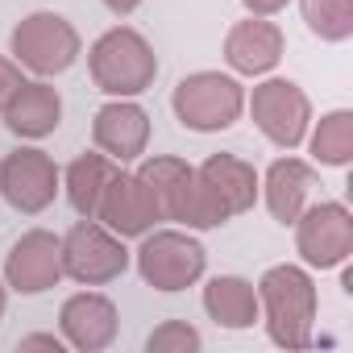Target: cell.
Returning a JSON list of instances; mask_svg holds the SVG:
<instances>
[{
    "label": "cell",
    "mask_w": 353,
    "mask_h": 353,
    "mask_svg": "<svg viewBox=\"0 0 353 353\" xmlns=\"http://www.w3.org/2000/svg\"><path fill=\"white\" fill-rule=\"evenodd\" d=\"M0 320H5V287H0Z\"/></svg>",
    "instance_id": "83f0119b"
},
{
    "label": "cell",
    "mask_w": 353,
    "mask_h": 353,
    "mask_svg": "<svg viewBox=\"0 0 353 353\" xmlns=\"http://www.w3.org/2000/svg\"><path fill=\"white\" fill-rule=\"evenodd\" d=\"M63 241V274H71L75 283H88V287H100V283H112L125 274L129 266V250H125V237H117L112 229H104L100 221H79L71 225Z\"/></svg>",
    "instance_id": "5b68a950"
},
{
    "label": "cell",
    "mask_w": 353,
    "mask_h": 353,
    "mask_svg": "<svg viewBox=\"0 0 353 353\" xmlns=\"http://www.w3.org/2000/svg\"><path fill=\"white\" fill-rule=\"evenodd\" d=\"M250 112H254L258 129L274 145H283V150H295L307 137L312 104H307L303 88L291 83V79H266V83H258L254 96H250Z\"/></svg>",
    "instance_id": "52a82bcc"
},
{
    "label": "cell",
    "mask_w": 353,
    "mask_h": 353,
    "mask_svg": "<svg viewBox=\"0 0 353 353\" xmlns=\"http://www.w3.org/2000/svg\"><path fill=\"white\" fill-rule=\"evenodd\" d=\"M63 279V241L46 229H30L5 258V283L21 295L50 291Z\"/></svg>",
    "instance_id": "30bf717a"
},
{
    "label": "cell",
    "mask_w": 353,
    "mask_h": 353,
    "mask_svg": "<svg viewBox=\"0 0 353 353\" xmlns=\"http://www.w3.org/2000/svg\"><path fill=\"white\" fill-rule=\"evenodd\" d=\"M204 307L225 328H250L258 320V287L237 274H216L204 287Z\"/></svg>",
    "instance_id": "d6986e66"
},
{
    "label": "cell",
    "mask_w": 353,
    "mask_h": 353,
    "mask_svg": "<svg viewBox=\"0 0 353 353\" xmlns=\"http://www.w3.org/2000/svg\"><path fill=\"white\" fill-rule=\"evenodd\" d=\"M241 5L254 13V17H270V13H279V9H287V0H241Z\"/></svg>",
    "instance_id": "484cf974"
},
{
    "label": "cell",
    "mask_w": 353,
    "mask_h": 353,
    "mask_svg": "<svg viewBox=\"0 0 353 353\" xmlns=\"http://www.w3.org/2000/svg\"><path fill=\"white\" fill-rule=\"evenodd\" d=\"M63 121V100L50 83H21V92L5 104V125L17 137H46Z\"/></svg>",
    "instance_id": "e0dca14e"
},
{
    "label": "cell",
    "mask_w": 353,
    "mask_h": 353,
    "mask_svg": "<svg viewBox=\"0 0 353 353\" xmlns=\"http://www.w3.org/2000/svg\"><path fill=\"white\" fill-rule=\"evenodd\" d=\"M295 245L303 254L307 266H341L353 254V216L345 204L328 200V204H312L299 212L295 221Z\"/></svg>",
    "instance_id": "ba28073f"
},
{
    "label": "cell",
    "mask_w": 353,
    "mask_h": 353,
    "mask_svg": "<svg viewBox=\"0 0 353 353\" xmlns=\"http://www.w3.org/2000/svg\"><path fill=\"white\" fill-rule=\"evenodd\" d=\"M21 67L17 63H9V59H0V112H5V104L21 92Z\"/></svg>",
    "instance_id": "cb8c5ba5"
},
{
    "label": "cell",
    "mask_w": 353,
    "mask_h": 353,
    "mask_svg": "<svg viewBox=\"0 0 353 353\" xmlns=\"http://www.w3.org/2000/svg\"><path fill=\"white\" fill-rule=\"evenodd\" d=\"M145 349L150 353H196L200 349V332L192 324H183V320H166L162 328L150 332Z\"/></svg>",
    "instance_id": "603a6c76"
},
{
    "label": "cell",
    "mask_w": 353,
    "mask_h": 353,
    "mask_svg": "<svg viewBox=\"0 0 353 353\" xmlns=\"http://www.w3.org/2000/svg\"><path fill=\"white\" fill-rule=\"evenodd\" d=\"M17 349H21V353H30V349H50V353H63V336L34 332V336H21V341H17Z\"/></svg>",
    "instance_id": "d4e9b609"
},
{
    "label": "cell",
    "mask_w": 353,
    "mask_h": 353,
    "mask_svg": "<svg viewBox=\"0 0 353 353\" xmlns=\"http://www.w3.org/2000/svg\"><path fill=\"white\" fill-rule=\"evenodd\" d=\"M303 21L324 42H345L353 34V0H299Z\"/></svg>",
    "instance_id": "7402d4cb"
},
{
    "label": "cell",
    "mask_w": 353,
    "mask_h": 353,
    "mask_svg": "<svg viewBox=\"0 0 353 353\" xmlns=\"http://www.w3.org/2000/svg\"><path fill=\"white\" fill-rule=\"evenodd\" d=\"M92 137H96V150L108 154L112 162H133L150 141V117L133 100H112L96 112Z\"/></svg>",
    "instance_id": "7c38bea8"
},
{
    "label": "cell",
    "mask_w": 353,
    "mask_h": 353,
    "mask_svg": "<svg viewBox=\"0 0 353 353\" xmlns=\"http://www.w3.org/2000/svg\"><path fill=\"white\" fill-rule=\"evenodd\" d=\"M312 188H316V170H312L307 162H299V158H279V162L266 170V183H262L270 216H274L279 225H295L299 212L307 208Z\"/></svg>",
    "instance_id": "2e32d148"
},
{
    "label": "cell",
    "mask_w": 353,
    "mask_h": 353,
    "mask_svg": "<svg viewBox=\"0 0 353 353\" xmlns=\"http://www.w3.org/2000/svg\"><path fill=\"white\" fill-rule=\"evenodd\" d=\"M196 174L204 179V188L212 192V200L225 208V216H241L254 208L262 183H258V170L237 158V154H212L204 166H196Z\"/></svg>",
    "instance_id": "5bb4252c"
},
{
    "label": "cell",
    "mask_w": 353,
    "mask_h": 353,
    "mask_svg": "<svg viewBox=\"0 0 353 353\" xmlns=\"http://www.w3.org/2000/svg\"><path fill=\"white\" fill-rule=\"evenodd\" d=\"M174 117L196 133H221L229 129L241 108H245V92L237 79L221 75V71H196L188 79H179L174 88Z\"/></svg>",
    "instance_id": "3957f363"
},
{
    "label": "cell",
    "mask_w": 353,
    "mask_h": 353,
    "mask_svg": "<svg viewBox=\"0 0 353 353\" xmlns=\"http://www.w3.org/2000/svg\"><path fill=\"white\" fill-rule=\"evenodd\" d=\"M13 54L34 75H59L79 59V34L59 13H30L13 30Z\"/></svg>",
    "instance_id": "8992f818"
},
{
    "label": "cell",
    "mask_w": 353,
    "mask_h": 353,
    "mask_svg": "<svg viewBox=\"0 0 353 353\" xmlns=\"http://www.w3.org/2000/svg\"><path fill=\"white\" fill-rule=\"evenodd\" d=\"M59 320H63V341L83 349V353H100L117 336V307H112V299H104L96 291L71 295L63 303Z\"/></svg>",
    "instance_id": "4fadbf2b"
},
{
    "label": "cell",
    "mask_w": 353,
    "mask_h": 353,
    "mask_svg": "<svg viewBox=\"0 0 353 353\" xmlns=\"http://www.w3.org/2000/svg\"><path fill=\"white\" fill-rule=\"evenodd\" d=\"M104 5H108V9H112L117 17H129V13H133V9L141 5V0H104Z\"/></svg>",
    "instance_id": "4316f807"
},
{
    "label": "cell",
    "mask_w": 353,
    "mask_h": 353,
    "mask_svg": "<svg viewBox=\"0 0 353 353\" xmlns=\"http://www.w3.org/2000/svg\"><path fill=\"white\" fill-rule=\"evenodd\" d=\"M88 67H92L96 88L108 92V96H117V100L141 96V92L154 83V75H158V59H154L150 42H145L137 30H129V26L108 30V34L92 46Z\"/></svg>",
    "instance_id": "7a4b0ae2"
},
{
    "label": "cell",
    "mask_w": 353,
    "mask_h": 353,
    "mask_svg": "<svg viewBox=\"0 0 353 353\" xmlns=\"http://www.w3.org/2000/svg\"><path fill=\"white\" fill-rule=\"evenodd\" d=\"M204 245L179 229H158V233H141V250H137V270L154 291H183L204 274Z\"/></svg>",
    "instance_id": "277c9868"
},
{
    "label": "cell",
    "mask_w": 353,
    "mask_h": 353,
    "mask_svg": "<svg viewBox=\"0 0 353 353\" xmlns=\"http://www.w3.org/2000/svg\"><path fill=\"white\" fill-rule=\"evenodd\" d=\"M225 59L241 75H266L283 59V30L274 21H266V17L237 21L229 30V38H225Z\"/></svg>",
    "instance_id": "9a60e30c"
},
{
    "label": "cell",
    "mask_w": 353,
    "mask_h": 353,
    "mask_svg": "<svg viewBox=\"0 0 353 353\" xmlns=\"http://www.w3.org/2000/svg\"><path fill=\"white\" fill-rule=\"evenodd\" d=\"M117 170H121V166H117L108 154H79V158L67 166L63 183H67V200H71V208H75L79 216L96 221L100 200H104L108 183L117 179Z\"/></svg>",
    "instance_id": "ac0fdd59"
},
{
    "label": "cell",
    "mask_w": 353,
    "mask_h": 353,
    "mask_svg": "<svg viewBox=\"0 0 353 353\" xmlns=\"http://www.w3.org/2000/svg\"><path fill=\"white\" fill-rule=\"evenodd\" d=\"M59 192V166L42 150H13L0 162V196L17 212H42L54 204Z\"/></svg>",
    "instance_id": "9c48e42d"
},
{
    "label": "cell",
    "mask_w": 353,
    "mask_h": 353,
    "mask_svg": "<svg viewBox=\"0 0 353 353\" xmlns=\"http://www.w3.org/2000/svg\"><path fill=\"white\" fill-rule=\"evenodd\" d=\"M96 221H100L104 229H112L117 237H141V233H150L154 221H162V216H158V204H154V196L145 192V183L137 179V174L117 170V179L108 183V192H104V200H100Z\"/></svg>",
    "instance_id": "8fae6325"
},
{
    "label": "cell",
    "mask_w": 353,
    "mask_h": 353,
    "mask_svg": "<svg viewBox=\"0 0 353 353\" xmlns=\"http://www.w3.org/2000/svg\"><path fill=\"white\" fill-rule=\"evenodd\" d=\"M312 154L324 166H345L353 158V112L336 108V112L320 117V125L312 133Z\"/></svg>",
    "instance_id": "44dd1931"
},
{
    "label": "cell",
    "mask_w": 353,
    "mask_h": 353,
    "mask_svg": "<svg viewBox=\"0 0 353 353\" xmlns=\"http://www.w3.org/2000/svg\"><path fill=\"white\" fill-rule=\"evenodd\" d=\"M192 174H196V166H188L183 158H166V154L145 158V162L137 166V179H141L145 192L154 196L162 221H174V208H179V200H183V192H188V183H192Z\"/></svg>",
    "instance_id": "ffe728a7"
},
{
    "label": "cell",
    "mask_w": 353,
    "mask_h": 353,
    "mask_svg": "<svg viewBox=\"0 0 353 353\" xmlns=\"http://www.w3.org/2000/svg\"><path fill=\"white\" fill-rule=\"evenodd\" d=\"M258 312H266V332L283 349H307L316 324V283L299 266H270L258 283Z\"/></svg>",
    "instance_id": "6da1fadb"
}]
</instances>
